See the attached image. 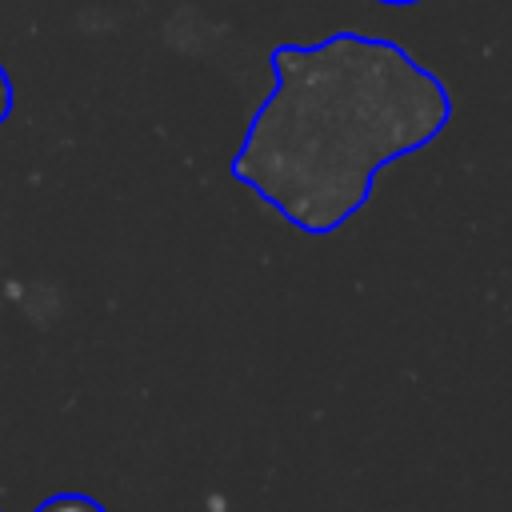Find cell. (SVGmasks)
<instances>
[{
    "instance_id": "4",
    "label": "cell",
    "mask_w": 512,
    "mask_h": 512,
    "mask_svg": "<svg viewBox=\"0 0 512 512\" xmlns=\"http://www.w3.org/2000/svg\"><path fill=\"white\" fill-rule=\"evenodd\" d=\"M384 4H416V0H384Z\"/></svg>"
},
{
    "instance_id": "3",
    "label": "cell",
    "mask_w": 512,
    "mask_h": 512,
    "mask_svg": "<svg viewBox=\"0 0 512 512\" xmlns=\"http://www.w3.org/2000/svg\"><path fill=\"white\" fill-rule=\"evenodd\" d=\"M8 104H12V88H8V76H4V68H0V120L8 116Z\"/></svg>"
},
{
    "instance_id": "2",
    "label": "cell",
    "mask_w": 512,
    "mask_h": 512,
    "mask_svg": "<svg viewBox=\"0 0 512 512\" xmlns=\"http://www.w3.org/2000/svg\"><path fill=\"white\" fill-rule=\"evenodd\" d=\"M36 512H104L96 500H88V496H80V492H64V496H52V500H44Z\"/></svg>"
},
{
    "instance_id": "1",
    "label": "cell",
    "mask_w": 512,
    "mask_h": 512,
    "mask_svg": "<svg viewBox=\"0 0 512 512\" xmlns=\"http://www.w3.org/2000/svg\"><path fill=\"white\" fill-rule=\"evenodd\" d=\"M276 88L252 116L232 176L308 236L336 232L372 176L420 152L452 116L440 80L392 40L336 32L272 52Z\"/></svg>"
}]
</instances>
